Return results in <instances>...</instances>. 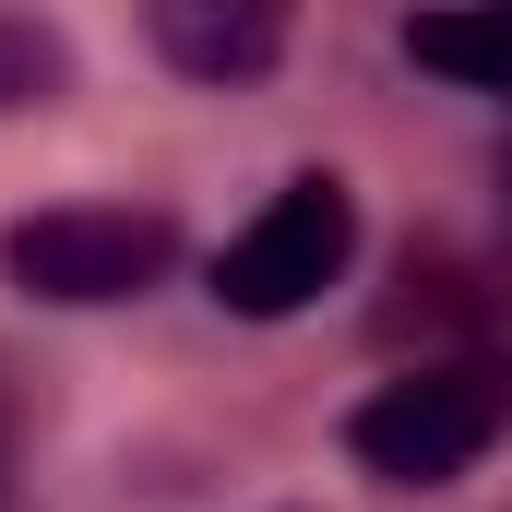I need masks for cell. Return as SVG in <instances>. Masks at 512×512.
Returning <instances> with one entry per match:
<instances>
[{
	"label": "cell",
	"instance_id": "1",
	"mask_svg": "<svg viewBox=\"0 0 512 512\" xmlns=\"http://www.w3.org/2000/svg\"><path fill=\"white\" fill-rule=\"evenodd\" d=\"M512 429V370L501 358H417L382 393H358L346 417V453L382 477V489H453L489 465V441Z\"/></svg>",
	"mask_w": 512,
	"mask_h": 512
},
{
	"label": "cell",
	"instance_id": "2",
	"mask_svg": "<svg viewBox=\"0 0 512 512\" xmlns=\"http://www.w3.org/2000/svg\"><path fill=\"white\" fill-rule=\"evenodd\" d=\"M179 262V227L155 203H48L0 227V286L48 310H120Z\"/></svg>",
	"mask_w": 512,
	"mask_h": 512
},
{
	"label": "cell",
	"instance_id": "5",
	"mask_svg": "<svg viewBox=\"0 0 512 512\" xmlns=\"http://www.w3.org/2000/svg\"><path fill=\"white\" fill-rule=\"evenodd\" d=\"M405 60L441 72V84H465V96H512V12H417Z\"/></svg>",
	"mask_w": 512,
	"mask_h": 512
},
{
	"label": "cell",
	"instance_id": "4",
	"mask_svg": "<svg viewBox=\"0 0 512 512\" xmlns=\"http://www.w3.org/2000/svg\"><path fill=\"white\" fill-rule=\"evenodd\" d=\"M155 60L191 84H262L286 60V12L274 0H155Z\"/></svg>",
	"mask_w": 512,
	"mask_h": 512
},
{
	"label": "cell",
	"instance_id": "6",
	"mask_svg": "<svg viewBox=\"0 0 512 512\" xmlns=\"http://www.w3.org/2000/svg\"><path fill=\"white\" fill-rule=\"evenodd\" d=\"M48 96H72V36L36 24V12H0V120L48 108Z\"/></svg>",
	"mask_w": 512,
	"mask_h": 512
},
{
	"label": "cell",
	"instance_id": "3",
	"mask_svg": "<svg viewBox=\"0 0 512 512\" xmlns=\"http://www.w3.org/2000/svg\"><path fill=\"white\" fill-rule=\"evenodd\" d=\"M346 262H358V191H346L334 167H310V179H286L251 227L215 251V298H227L239 322H286V310H310L322 286H346Z\"/></svg>",
	"mask_w": 512,
	"mask_h": 512
}]
</instances>
